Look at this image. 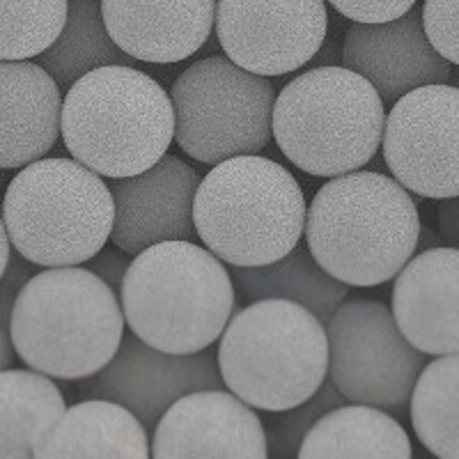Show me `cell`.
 I'll list each match as a JSON object with an SVG mask.
<instances>
[{"label": "cell", "instance_id": "e0dca14e", "mask_svg": "<svg viewBox=\"0 0 459 459\" xmlns=\"http://www.w3.org/2000/svg\"><path fill=\"white\" fill-rule=\"evenodd\" d=\"M391 313L404 338L425 356L459 351V248L413 253L393 278Z\"/></svg>", "mask_w": 459, "mask_h": 459}, {"label": "cell", "instance_id": "d6a6232c", "mask_svg": "<svg viewBox=\"0 0 459 459\" xmlns=\"http://www.w3.org/2000/svg\"><path fill=\"white\" fill-rule=\"evenodd\" d=\"M335 60H342V48L335 42H331V39H324V44L319 47V51L315 53L308 65H313V67H326V65H335Z\"/></svg>", "mask_w": 459, "mask_h": 459}, {"label": "cell", "instance_id": "52a82bcc", "mask_svg": "<svg viewBox=\"0 0 459 459\" xmlns=\"http://www.w3.org/2000/svg\"><path fill=\"white\" fill-rule=\"evenodd\" d=\"M386 104L368 79L344 65L310 67L273 101L272 136L285 159L313 178H338L375 159Z\"/></svg>", "mask_w": 459, "mask_h": 459}, {"label": "cell", "instance_id": "f1b7e54d", "mask_svg": "<svg viewBox=\"0 0 459 459\" xmlns=\"http://www.w3.org/2000/svg\"><path fill=\"white\" fill-rule=\"evenodd\" d=\"M326 3L350 22L381 23L407 14L418 0H326Z\"/></svg>", "mask_w": 459, "mask_h": 459}, {"label": "cell", "instance_id": "7a4b0ae2", "mask_svg": "<svg viewBox=\"0 0 459 459\" xmlns=\"http://www.w3.org/2000/svg\"><path fill=\"white\" fill-rule=\"evenodd\" d=\"M117 292L85 266H47L22 287L10 317L16 356L30 370L81 381L108 366L125 335Z\"/></svg>", "mask_w": 459, "mask_h": 459}, {"label": "cell", "instance_id": "277c9868", "mask_svg": "<svg viewBox=\"0 0 459 459\" xmlns=\"http://www.w3.org/2000/svg\"><path fill=\"white\" fill-rule=\"evenodd\" d=\"M60 136L72 159L101 178L138 175L175 141L170 94L129 65L92 69L65 94Z\"/></svg>", "mask_w": 459, "mask_h": 459}, {"label": "cell", "instance_id": "83f0119b", "mask_svg": "<svg viewBox=\"0 0 459 459\" xmlns=\"http://www.w3.org/2000/svg\"><path fill=\"white\" fill-rule=\"evenodd\" d=\"M420 12L429 44L459 67V0H425Z\"/></svg>", "mask_w": 459, "mask_h": 459}, {"label": "cell", "instance_id": "6da1fadb", "mask_svg": "<svg viewBox=\"0 0 459 459\" xmlns=\"http://www.w3.org/2000/svg\"><path fill=\"white\" fill-rule=\"evenodd\" d=\"M420 225L411 191L391 175L360 168L319 188L303 235L324 272L350 287H377L411 260Z\"/></svg>", "mask_w": 459, "mask_h": 459}, {"label": "cell", "instance_id": "ba28073f", "mask_svg": "<svg viewBox=\"0 0 459 459\" xmlns=\"http://www.w3.org/2000/svg\"><path fill=\"white\" fill-rule=\"evenodd\" d=\"M0 216L14 251L37 266L85 264L110 239L115 203L76 159L42 157L7 182Z\"/></svg>", "mask_w": 459, "mask_h": 459}, {"label": "cell", "instance_id": "d4e9b609", "mask_svg": "<svg viewBox=\"0 0 459 459\" xmlns=\"http://www.w3.org/2000/svg\"><path fill=\"white\" fill-rule=\"evenodd\" d=\"M418 441L441 459H459V351L434 356L418 375L409 400Z\"/></svg>", "mask_w": 459, "mask_h": 459}, {"label": "cell", "instance_id": "1f68e13d", "mask_svg": "<svg viewBox=\"0 0 459 459\" xmlns=\"http://www.w3.org/2000/svg\"><path fill=\"white\" fill-rule=\"evenodd\" d=\"M438 237L448 246L459 248V195L444 198L437 209Z\"/></svg>", "mask_w": 459, "mask_h": 459}, {"label": "cell", "instance_id": "5b68a950", "mask_svg": "<svg viewBox=\"0 0 459 459\" xmlns=\"http://www.w3.org/2000/svg\"><path fill=\"white\" fill-rule=\"evenodd\" d=\"M219 340L223 386L260 411L297 407L329 375L326 326L297 301H248L232 313Z\"/></svg>", "mask_w": 459, "mask_h": 459}, {"label": "cell", "instance_id": "603a6c76", "mask_svg": "<svg viewBox=\"0 0 459 459\" xmlns=\"http://www.w3.org/2000/svg\"><path fill=\"white\" fill-rule=\"evenodd\" d=\"M67 402L53 377L37 370H0V459H30L39 438Z\"/></svg>", "mask_w": 459, "mask_h": 459}, {"label": "cell", "instance_id": "5bb4252c", "mask_svg": "<svg viewBox=\"0 0 459 459\" xmlns=\"http://www.w3.org/2000/svg\"><path fill=\"white\" fill-rule=\"evenodd\" d=\"M152 457L264 459L266 429L235 393L203 388L175 400L154 425Z\"/></svg>", "mask_w": 459, "mask_h": 459}, {"label": "cell", "instance_id": "4316f807", "mask_svg": "<svg viewBox=\"0 0 459 459\" xmlns=\"http://www.w3.org/2000/svg\"><path fill=\"white\" fill-rule=\"evenodd\" d=\"M340 404H344V397L340 395L338 388L331 381H324L322 388L313 397L292 409L276 411V418L269 420V429H266L269 455L278 459L297 457L303 437L313 428L315 420L333 407H340Z\"/></svg>", "mask_w": 459, "mask_h": 459}, {"label": "cell", "instance_id": "8d00e7d4", "mask_svg": "<svg viewBox=\"0 0 459 459\" xmlns=\"http://www.w3.org/2000/svg\"><path fill=\"white\" fill-rule=\"evenodd\" d=\"M7 182H10V179H7V170L5 168H0V194H3V188L7 186Z\"/></svg>", "mask_w": 459, "mask_h": 459}, {"label": "cell", "instance_id": "9c48e42d", "mask_svg": "<svg viewBox=\"0 0 459 459\" xmlns=\"http://www.w3.org/2000/svg\"><path fill=\"white\" fill-rule=\"evenodd\" d=\"M175 141L198 163L260 154L272 141L276 88L230 57L195 60L170 85Z\"/></svg>", "mask_w": 459, "mask_h": 459}, {"label": "cell", "instance_id": "2e32d148", "mask_svg": "<svg viewBox=\"0 0 459 459\" xmlns=\"http://www.w3.org/2000/svg\"><path fill=\"white\" fill-rule=\"evenodd\" d=\"M342 63L370 81L381 101L391 106L420 85L448 83L453 74V65L429 44L418 5L391 22H351Z\"/></svg>", "mask_w": 459, "mask_h": 459}, {"label": "cell", "instance_id": "d590c367", "mask_svg": "<svg viewBox=\"0 0 459 459\" xmlns=\"http://www.w3.org/2000/svg\"><path fill=\"white\" fill-rule=\"evenodd\" d=\"M10 253H12L10 237H7L5 223H3V216H0V276H3V272H5L7 260H10Z\"/></svg>", "mask_w": 459, "mask_h": 459}, {"label": "cell", "instance_id": "d6986e66", "mask_svg": "<svg viewBox=\"0 0 459 459\" xmlns=\"http://www.w3.org/2000/svg\"><path fill=\"white\" fill-rule=\"evenodd\" d=\"M63 90L32 60H0V168L47 157L60 138Z\"/></svg>", "mask_w": 459, "mask_h": 459}, {"label": "cell", "instance_id": "e575fe53", "mask_svg": "<svg viewBox=\"0 0 459 459\" xmlns=\"http://www.w3.org/2000/svg\"><path fill=\"white\" fill-rule=\"evenodd\" d=\"M434 246H441V237H438V232H434V230L428 228V225H420V235H418L416 253L428 251V248H434Z\"/></svg>", "mask_w": 459, "mask_h": 459}, {"label": "cell", "instance_id": "484cf974", "mask_svg": "<svg viewBox=\"0 0 459 459\" xmlns=\"http://www.w3.org/2000/svg\"><path fill=\"white\" fill-rule=\"evenodd\" d=\"M69 0H0V60H32L67 22Z\"/></svg>", "mask_w": 459, "mask_h": 459}, {"label": "cell", "instance_id": "30bf717a", "mask_svg": "<svg viewBox=\"0 0 459 459\" xmlns=\"http://www.w3.org/2000/svg\"><path fill=\"white\" fill-rule=\"evenodd\" d=\"M326 377L344 400L393 416L409 411L413 384L428 360L404 338L388 306L372 299H344L326 324Z\"/></svg>", "mask_w": 459, "mask_h": 459}, {"label": "cell", "instance_id": "ffe728a7", "mask_svg": "<svg viewBox=\"0 0 459 459\" xmlns=\"http://www.w3.org/2000/svg\"><path fill=\"white\" fill-rule=\"evenodd\" d=\"M35 457H115L147 459V428L126 407L104 397H85L65 409L51 429L39 438Z\"/></svg>", "mask_w": 459, "mask_h": 459}, {"label": "cell", "instance_id": "44dd1931", "mask_svg": "<svg viewBox=\"0 0 459 459\" xmlns=\"http://www.w3.org/2000/svg\"><path fill=\"white\" fill-rule=\"evenodd\" d=\"M413 455L407 429L393 413L370 404H340L319 416L306 432L299 459L397 457Z\"/></svg>", "mask_w": 459, "mask_h": 459}, {"label": "cell", "instance_id": "4fadbf2b", "mask_svg": "<svg viewBox=\"0 0 459 459\" xmlns=\"http://www.w3.org/2000/svg\"><path fill=\"white\" fill-rule=\"evenodd\" d=\"M203 388H223L219 360L212 351L170 354L129 331L108 366L81 379L79 393L117 402L145 428H154L172 402Z\"/></svg>", "mask_w": 459, "mask_h": 459}, {"label": "cell", "instance_id": "7c38bea8", "mask_svg": "<svg viewBox=\"0 0 459 459\" xmlns=\"http://www.w3.org/2000/svg\"><path fill=\"white\" fill-rule=\"evenodd\" d=\"M216 37L225 57L260 76L306 67L326 39V0H216Z\"/></svg>", "mask_w": 459, "mask_h": 459}, {"label": "cell", "instance_id": "9a60e30c", "mask_svg": "<svg viewBox=\"0 0 459 459\" xmlns=\"http://www.w3.org/2000/svg\"><path fill=\"white\" fill-rule=\"evenodd\" d=\"M200 172L184 159L163 154L147 170L113 179L115 219L110 239L129 255L170 239H194V203Z\"/></svg>", "mask_w": 459, "mask_h": 459}, {"label": "cell", "instance_id": "cb8c5ba5", "mask_svg": "<svg viewBox=\"0 0 459 459\" xmlns=\"http://www.w3.org/2000/svg\"><path fill=\"white\" fill-rule=\"evenodd\" d=\"M37 63L51 74L60 90H69L74 81L106 65L136 67V60L110 39L101 0H69L63 30L47 51L37 56Z\"/></svg>", "mask_w": 459, "mask_h": 459}, {"label": "cell", "instance_id": "7402d4cb", "mask_svg": "<svg viewBox=\"0 0 459 459\" xmlns=\"http://www.w3.org/2000/svg\"><path fill=\"white\" fill-rule=\"evenodd\" d=\"M232 282L241 299H287L301 303L326 326L340 303L350 294V285L326 273L308 246L299 241L281 260L262 266H232Z\"/></svg>", "mask_w": 459, "mask_h": 459}, {"label": "cell", "instance_id": "836d02e7", "mask_svg": "<svg viewBox=\"0 0 459 459\" xmlns=\"http://www.w3.org/2000/svg\"><path fill=\"white\" fill-rule=\"evenodd\" d=\"M14 347H12V338H10V329H7L5 324L0 322V370H5V368L14 366Z\"/></svg>", "mask_w": 459, "mask_h": 459}, {"label": "cell", "instance_id": "74e56055", "mask_svg": "<svg viewBox=\"0 0 459 459\" xmlns=\"http://www.w3.org/2000/svg\"><path fill=\"white\" fill-rule=\"evenodd\" d=\"M450 85H455V88H459V67L453 69V74H450Z\"/></svg>", "mask_w": 459, "mask_h": 459}, {"label": "cell", "instance_id": "f546056e", "mask_svg": "<svg viewBox=\"0 0 459 459\" xmlns=\"http://www.w3.org/2000/svg\"><path fill=\"white\" fill-rule=\"evenodd\" d=\"M35 266L37 264H32L22 253L12 248L5 272L0 276V322L5 324L7 329H10V317L16 297L22 292V287L30 281L32 273H37Z\"/></svg>", "mask_w": 459, "mask_h": 459}, {"label": "cell", "instance_id": "ac0fdd59", "mask_svg": "<svg viewBox=\"0 0 459 459\" xmlns=\"http://www.w3.org/2000/svg\"><path fill=\"white\" fill-rule=\"evenodd\" d=\"M106 30L126 56L152 65L182 63L207 44L216 0H101Z\"/></svg>", "mask_w": 459, "mask_h": 459}, {"label": "cell", "instance_id": "8fae6325", "mask_svg": "<svg viewBox=\"0 0 459 459\" xmlns=\"http://www.w3.org/2000/svg\"><path fill=\"white\" fill-rule=\"evenodd\" d=\"M381 152L391 178L416 195H459V88L420 85L388 110Z\"/></svg>", "mask_w": 459, "mask_h": 459}, {"label": "cell", "instance_id": "8992f818", "mask_svg": "<svg viewBox=\"0 0 459 459\" xmlns=\"http://www.w3.org/2000/svg\"><path fill=\"white\" fill-rule=\"evenodd\" d=\"M195 235L230 266L281 260L303 239L306 198L292 172L260 154L214 163L194 203Z\"/></svg>", "mask_w": 459, "mask_h": 459}, {"label": "cell", "instance_id": "3957f363", "mask_svg": "<svg viewBox=\"0 0 459 459\" xmlns=\"http://www.w3.org/2000/svg\"><path fill=\"white\" fill-rule=\"evenodd\" d=\"M120 299L131 333L170 354L209 350L237 308L225 262L188 239L159 241L136 253Z\"/></svg>", "mask_w": 459, "mask_h": 459}, {"label": "cell", "instance_id": "4dcf8cb0", "mask_svg": "<svg viewBox=\"0 0 459 459\" xmlns=\"http://www.w3.org/2000/svg\"><path fill=\"white\" fill-rule=\"evenodd\" d=\"M129 253H125L122 248H117V246H115V248H106L104 246L97 255H92L85 262V269H90V272L97 273L101 281L108 282L115 292H120L122 281H125L126 269H129Z\"/></svg>", "mask_w": 459, "mask_h": 459}]
</instances>
